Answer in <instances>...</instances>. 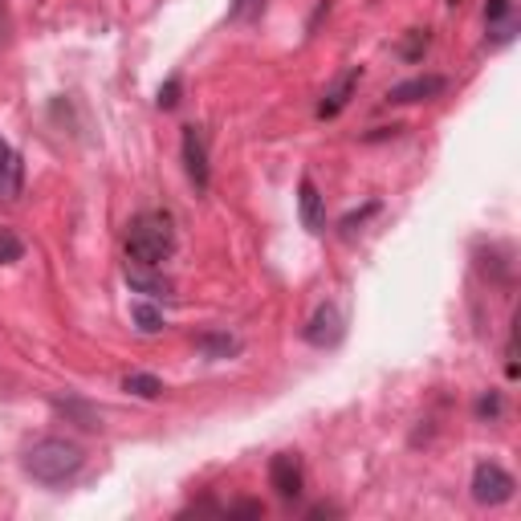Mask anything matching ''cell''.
<instances>
[{
	"instance_id": "obj_1",
	"label": "cell",
	"mask_w": 521,
	"mask_h": 521,
	"mask_svg": "<svg viewBox=\"0 0 521 521\" xmlns=\"http://www.w3.org/2000/svg\"><path fill=\"white\" fill-rule=\"evenodd\" d=\"M82 464H86V453H82L74 440H61V436H45V440L29 445L25 456H20V469L41 485L69 481V477L82 473Z\"/></svg>"
},
{
	"instance_id": "obj_2",
	"label": "cell",
	"mask_w": 521,
	"mask_h": 521,
	"mask_svg": "<svg viewBox=\"0 0 521 521\" xmlns=\"http://www.w3.org/2000/svg\"><path fill=\"white\" fill-rule=\"evenodd\" d=\"M175 252V224L167 212H143L126 228V257L135 265H164Z\"/></svg>"
},
{
	"instance_id": "obj_3",
	"label": "cell",
	"mask_w": 521,
	"mask_h": 521,
	"mask_svg": "<svg viewBox=\"0 0 521 521\" xmlns=\"http://www.w3.org/2000/svg\"><path fill=\"white\" fill-rule=\"evenodd\" d=\"M513 493H517V481L505 473L501 464H477V473H473V501L505 505V501H513Z\"/></svg>"
},
{
	"instance_id": "obj_4",
	"label": "cell",
	"mask_w": 521,
	"mask_h": 521,
	"mask_svg": "<svg viewBox=\"0 0 521 521\" xmlns=\"http://www.w3.org/2000/svg\"><path fill=\"white\" fill-rule=\"evenodd\" d=\"M184 172L188 180L196 184V192L208 188V135H204L200 126H184Z\"/></svg>"
},
{
	"instance_id": "obj_5",
	"label": "cell",
	"mask_w": 521,
	"mask_h": 521,
	"mask_svg": "<svg viewBox=\"0 0 521 521\" xmlns=\"http://www.w3.org/2000/svg\"><path fill=\"white\" fill-rule=\"evenodd\" d=\"M445 86H448V82H445L440 74H415V77H407V82H399V86L387 90V102H391V107H407V102H428V98H436Z\"/></svg>"
},
{
	"instance_id": "obj_6",
	"label": "cell",
	"mask_w": 521,
	"mask_h": 521,
	"mask_svg": "<svg viewBox=\"0 0 521 521\" xmlns=\"http://www.w3.org/2000/svg\"><path fill=\"white\" fill-rule=\"evenodd\" d=\"M269 485L277 489V497L293 501L301 493V456L298 453H277L269 461Z\"/></svg>"
},
{
	"instance_id": "obj_7",
	"label": "cell",
	"mask_w": 521,
	"mask_h": 521,
	"mask_svg": "<svg viewBox=\"0 0 521 521\" xmlns=\"http://www.w3.org/2000/svg\"><path fill=\"white\" fill-rule=\"evenodd\" d=\"M306 342L309 347H338L342 342V314L334 306H318L306 326Z\"/></svg>"
},
{
	"instance_id": "obj_8",
	"label": "cell",
	"mask_w": 521,
	"mask_h": 521,
	"mask_svg": "<svg viewBox=\"0 0 521 521\" xmlns=\"http://www.w3.org/2000/svg\"><path fill=\"white\" fill-rule=\"evenodd\" d=\"M126 285L135 293H147V298H167L175 290L172 277L159 273V265H126Z\"/></svg>"
},
{
	"instance_id": "obj_9",
	"label": "cell",
	"mask_w": 521,
	"mask_h": 521,
	"mask_svg": "<svg viewBox=\"0 0 521 521\" xmlns=\"http://www.w3.org/2000/svg\"><path fill=\"white\" fill-rule=\"evenodd\" d=\"M20 184H25V164H20V155L9 147V151L0 155V204H17Z\"/></svg>"
},
{
	"instance_id": "obj_10",
	"label": "cell",
	"mask_w": 521,
	"mask_h": 521,
	"mask_svg": "<svg viewBox=\"0 0 521 521\" xmlns=\"http://www.w3.org/2000/svg\"><path fill=\"white\" fill-rule=\"evenodd\" d=\"M355 86H358V69H347V74L334 82V90L318 102V118H338L342 115L347 102H350V94H355Z\"/></svg>"
},
{
	"instance_id": "obj_11",
	"label": "cell",
	"mask_w": 521,
	"mask_h": 521,
	"mask_svg": "<svg viewBox=\"0 0 521 521\" xmlns=\"http://www.w3.org/2000/svg\"><path fill=\"white\" fill-rule=\"evenodd\" d=\"M196 350L208 358H232L241 355V338L224 334V330H204V334H196Z\"/></svg>"
},
{
	"instance_id": "obj_12",
	"label": "cell",
	"mask_w": 521,
	"mask_h": 521,
	"mask_svg": "<svg viewBox=\"0 0 521 521\" xmlns=\"http://www.w3.org/2000/svg\"><path fill=\"white\" fill-rule=\"evenodd\" d=\"M53 412H61L66 420H74L77 428H86V432H102V412L82 399H53Z\"/></svg>"
},
{
	"instance_id": "obj_13",
	"label": "cell",
	"mask_w": 521,
	"mask_h": 521,
	"mask_svg": "<svg viewBox=\"0 0 521 521\" xmlns=\"http://www.w3.org/2000/svg\"><path fill=\"white\" fill-rule=\"evenodd\" d=\"M298 204H301V224H306L309 232H322L326 228V216H322V196H318V188H314V180H301V188H298Z\"/></svg>"
},
{
	"instance_id": "obj_14",
	"label": "cell",
	"mask_w": 521,
	"mask_h": 521,
	"mask_svg": "<svg viewBox=\"0 0 521 521\" xmlns=\"http://www.w3.org/2000/svg\"><path fill=\"white\" fill-rule=\"evenodd\" d=\"M123 391H131V396H139V399H159L164 396V383L155 375H147V371H131V375L123 379Z\"/></svg>"
},
{
	"instance_id": "obj_15",
	"label": "cell",
	"mask_w": 521,
	"mask_h": 521,
	"mask_svg": "<svg viewBox=\"0 0 521 521\" xmlns=\"http://www.w3.org/2000/svg\"><path fill=\"white\" fill-rule=\"evenodd\" d=\"M131 318H135V326L143 330V334H159V330H164V314L155 306H147V301H135V306H131Z\"/></svg>"
},
{
	"instance_id": "obj_16",
	"label": "cell",
	"mask_w": 521,
	"mask_h": 521,
	"mask_svg": "<svg viewBox=\"0 0 521 521\" xmlns=\"http://www.w3.org/2000/svg\"><path fill=\"white\" fill-rule=\"evenodd\" d=\"M25 257V241L12 228H0V265H17Z\"/></svg>"
},
{
	"instance_id": "obj_17",
	"label": "cell",
	"mask_w": 521,
	"mask_h": 521,
	"mask_svg": "<svg viewBox=\"0 0 521 521\" xmlns=\"http://www.w3.org/2000/svg\"><path fill=\"white\" fill-rule=\"evenodd\" d=\"M428 49V29H412L404 41H399V53H404L407 61H420Z\"/></svg>"
},
{
	"instance_id": "obj_18",
	"label": "cell",
	"mask_w": 521,
	"mask_h": 521,
	"mask_svg": "<svg viewBox=\"0 0 521 521\" xmlns=\"http://www.w3.org/2000/svg\"><path fill=\"white\" fill-rule=\"evenodd\" d=\"M180 90H184V82H180V77H167L164 86H159V94H155L159 110H175V107H180Z\"/></svg>"
},
{
	"instance_id": "obj_19",
	"label": "cell",
	"mask_w": 521,
	"mask_h": 521,
	"mask_svg": "<svg viewBox=\"0 0 521 521\" xmlns=\"http://www.w3.org/2000/svg\"><path fill=\"white\" fill-rule=\"evenodd\" d=\"M513 33H517V20H513V17L497 20V25H493V37H489V45H493V49H497V45H509V41H513Z\"/></svg>"
},
{
	"instance_id": "obj_20",
	"label": "cell",
	"mask_w": 521,
	"mask_h": 521,
	"mask_svg": "<svg viewBox=\"0 0 521 521\" xmlns=\"http://www.w3.org/2000/svg\"><path fill=\"white\" fill-rule=\"evenodd\" d=\"M477 415H481V420H497V415H501V396H497V391L481 396L477 399Z\"/></svg>"
},
{
	"instance_id": "obj_21",
	"label": "cell",
	"mask_w": 521,
	"mask_h": 521,
	"mask_svg": "<svg viewBox=\"0 0 521 521\" xmlns=\"http://www.w3.org/2000/svg\"><path fill=\"white\" fill-rule=\"evenodd\" d=\"M509 12H513V0H485V20H489V25L505 20Z\"/></svg>"
},
{
	"instance_id": "obj_22",
	"label": "cell",
	"mask_w": 521,
	"mask_h": 521,
	"mask_svg": "<svg viewBox=\"0 0 521 521\" xmlns=\"http://www.w3.org/2000/svg\"><path fill=\"white\" fill-rule=\"evenodd\" d=\"M375 212H379V204H375V200H371V204H367V208H358V212H350V216H347V220H342V232H347V236H350V232H355V228H358V224L367 220V216H375Z\"/></svg>"
},
{
	"instance_id": "obj_23",
	"label": "cell",
	"mask_w": 521,
	"mask_h": 521,
	"mask_svg": "<svg viewBox=\"0 0 521 521\" xmlns=\"http://www.w3.org/2000/svg\"><path fill=\"white\" fill-rule=\"evenodd\" d=\"M257 4H260V0H232V4H228V17H244V12L257 9Z\"/></svg>"
},
{
	"instance_id": "obj_24",
	"label": "cell",
	"mask_w": 521,
	"mask_h": 521,
	"mask_svg": "<svg viewBox=\"0 0 521 521\" xmlns=\"http://www.w3.org/2000/svg\"><path fill=\"white\" fill-rule=\"evenodd\" d=\"M232 513H265V505L260 501H241V505H232Z\"/></svg>"
},
{
	"instance_id": "obj_25",
	"label": "cell",
	"mask_w": 521,
	"mask_h": 521,
	"mask_svg": "<svg viewBox=\"0 0 521 521\" xmlns=\"http://www.w3.org/2000/svg\"><path fill=\"white\" fill-rule=\"evenodd\" d=\"M4 151H9V143H4V139H0V155H4Z\"/></svg>"
}]
</instances>
